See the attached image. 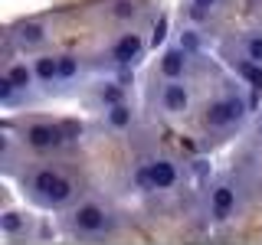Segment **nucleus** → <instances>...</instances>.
Segmentation results:
<instances>
[{
    "instance_id": "obj_1",
    "label": "nucleus",
    "mask_w": 262,
    "mask_h": 245,
    "mask_svg": "<svg viewBox=\"0 0 262 245\" xmlns=\"http://www.w3.org/2000/svg\"><path fill=\"white\" fill-rule=\"evenodd\" d=\"M27 144L36 147V151H53V147L66 144V131H62V125H30Z\"/></svg>"
},
{
    "instance_id": "obj_2",
    "label": "nucleus",
    "mask_w": 262,
    "mask_h": 245,
    "mask_svg": "<svg viewBox=\"0 0 262 245\" xmlns=\"http://www.w3.org/2000/svg\"><path fill=\"white\" fill-rule=\"evenodd\" d=\"M72 223H76L79 232H102L108 226V212H105L98 203H82V206L72 212Z\"/></svg>"
},
{
    "instance_id": "obj_3",
    "label": "nucleus",
    "mask_w": 262,
    "mask_h": 245,
    "mask_svg": "<svg viewBox=\"0 0 262 245\" xmlns=\"http://www.w3.org/2000/svg\"><path fill=\"white\" fill-rule=\"evenodd\" d=\"M243 118V102H236V98H226V102H213L207 108V125L210 128H226L233 125V121Z\"/></svg>"
},
{
    "instance_id": "obj_4",
    "label": "nucleus",
    "mask_w": 262,
    "mask_h": 245,
    "mask_svg": "<svg viewBox=\"0 0 262 245\" xmlns=\"http://www.w3.org/2000/svg\"><path fill=\"white\" fill-rule=\"evenodd\" d=\"M161 105H164V111H170V114H184L187 105H190V92H187L184 82L170 79L167 85H164V92H161Z\"/></svg>"
},
{
    "instance_id": "obj_5",
    "label": "nucleus",
    "mask_w": 262,
    "mask_h": 245,
    "mask_svg": "<svg viewBox=\"0 0 262 245\" xmlns=\"http://www.w3.org/2000/svg\"><path fill=\"white\" fill-rule=\"evenodd\" d=\"M141 49H144V39L138 36V33H125V36L112 46V59L118 65H128V62H135L138 56H141Z\"/></svg>"
},
{
    "instance_id": "obj_6",
    "label": "nucleus",
    "mask_w": 262,
    "mask_h": 245,
    "mask_svg": "<svg viewBox=\"0 0 262 245\" xmlns=\"http://www.w3.org/2000/svg\"><path fill=\"white\" fill-rule=\"evenodd\" d=\"M147 170H151V183L154 190H170V186L177 183V170L170 160H151L147 163Z\"/></svg>"
},
{
    "instance_id": "obj_7",
    "label": "nucleus",
    "mask_w": 262,
    "mask_h": 245,
    "mask_svg": "<svg viewBox=\"0 0 262 245\" xmlns=\"http://www.w3.org/2000/svg\"><path fill=\"white\" fill-rule=\"evenodd\" d=\"M236 209V190L226 183H220L216 190H213V216L223 223V219H229V212Z\"/></svg>"
},
{
    "instance_id": "obj_8",
    "label": "nucleus",
    "mask_w": 262,
    "mask_h": 245,
    "mask_svg": "<svg viewBox=\"0 0 262 245\" xmlns=\"http://www.w3.org/2000/svg\"><path fill=\"white\" fill-rule=\"evenodd\" d=\"M161 72L167 79H180L187 72V49L180 46V49H167L164 53V59H161Z\"/></svg>"
},
{
    "instance_id": "obj_9",
    "label": "nucleus",
    "mask_w": 262,
    "mask_h": 245,
    "mask_svg": "<svg viewBox=\"0 0 262 245\" xmlns=\"http://www.w3.org/2000/svg\"><path fill=\"white\" fill-rule=\"evenodd\" d=\"M56 180H59V174H56V170H36V174L30 177V190L36 193V196H49V190H53L56 186Z\"/></svg>"
},
{
    "instance_id": "obj_10",
    "label": "nucleus",
    "mask_w": 262,
    "mask_h": 245,
    "mask_svg": "<svg viewBox=\"0 0 262 245\" xmlns=\"http://www.w3.org/2000/svg\"><path fill=\"white\" fill-rule=\"evenodd\" d=\"M33 72H36V79L39 82H56L59 79V59H53V56H39L36 62H33Z\"/></svg>"
},
{
    "instance_id": "obj_11",
    "label": "nucleus",
    "mask_w": 262,
    "mask_h": 245,
    "mask_svg": "<svg viewBox=\"0 0 262 245\" xmlns=\"http://www.w3.org/2000/svg\"><path fill=\"white\" fill-rule=\"evenodd\" d=\"M46 39V27L43 23H23L20 30H16V43L20 46H36Z\"/></svg>"
},
{
    "instance_id": "obj_12",
    "label": "nucleus",
    "mask_w": 262,
    "mask_h": 245,
    "mask_svg": "<svg viewBox=\"0 0 262 245\" xmlns=\"http://www.w3.org/2000/svg\"><path fill=\"white\" fill-rule=\"evenodd\" d=\"M236 72L246 79V85H249V88L262 92V62H249V59H246V62L236 65Z\"/></svg>"
},
{
    "instance_id": "obj_13",
    "label": "nucleus",
    "mask_w": 262,
    "mask_h": 245,
    "mask_svg": "<svg viewBox=\"0 0 262 245\" xmlns=\"http://www.w3.org/2000/svg\"><path fill=\"white\" fill-rule=\"evenodd\" d=\"M72 193H76V186H72V180L59 177V180H56V186L49 190L46 203H53V206H62V203H69V200H72Z\"/></svg>"
},
{
    "instance_id": "obj_14",
    "label": "nucleus",
    "mask_w": 262,
    "mask_h": 245,
    "mask_svg": "<svg viewBox=\"0 0 262 245\" xmlns=\"http://www.w3.org/2000/svg\"><path fill=\"white\" fill-rule=\"evenodd\" d=\"M7 76L13 79L16 88H30L33 79H36V72H33V65H27V62H13L10 69H7Z\"/></svg>"
},
{
    "instance_id": "obj_15",
    "label": "nucleus",
    "mask_w": 262,
    "mask_h": 245,
    "mask_svg": "<svg viewBox=\"0 0 262 245\" xmlns=\"http://www.w3.org/2000/svg\"><path fill=\"white\" fill-rule=\"evenodd\" d=\"M131 121H135V111H131L128 105H112L108 108V125L112 128H128Z\"/></svg>"
},
{
    "instance_id": "obj_16",
    "label": "nucleus",
    "mask_w": 262,
    "mask_h": 245,
    "mask_svg": "<svg viewBox=\"0 0 262 245\" xmlns=\"http://www.w3.org/2000/svg\"><path fill=\"white\" fill-rule=\"evenodd\" d=\"M76 76H79V59L59 56V79H76Z\"/></svg>"
},
{
    "instance_id": "obj_17",
    "label": "nucleus",
    "mask_w": 262,
    "mask_h": 245,
    "mask_svg": "<svg viewBox=\"0 0 262 245\" xmlns=\"http://www.w3.org/2000/svg\"><path fill=\"white\" fill-rule=\"evenodd\" d=\"M246 59H249V62H262V36H249V39H246Z\"/></svg>"
},
{
    "instance_id": "obj_18",
    "label": "nucleus",
    "mask_w": 262,
    "mask_h": 245,
    "mask_svg": "<svg viewBox=\"0 0 262 245\" xmlns=\"http://www.w3.org/2000/svg\"><path fill=\"white\" fill-rule=\"evenodd\" d=\"M20 226H23V216H16V212H4V216H0V229H4L7 235H13Z\"/></svg>"
},
{
    "instance_id": "obj_19",
    "label": "nucleus",
    "mask_w": 262,
    "mask_h": 245,
    "mask_svg": "<svg viewBox=\"0 0 262 245\" xmlns=\"http://www.w3.org/2000/svg\"><path fill=\"white\" fill-rule=\"evenodd\" d=\"M13 92H16L13 79L4 72V79H0V102H4V105H10V102H13Z\"/></svg>"
},
{
    "instance_id": "obj_20",
    "label": "nucleus",
    "mask_w": 262,
    "mask_h": 245,
    "mask_svg": "<svg viewBox=\"0 0 262 245\" xmlns=\"http://www.w3.org/2000/svg\"><path fill=\"white\" fill-rule=\"evenodd\" d=\"M164 39H167V16H161V20L154 23V36H151V46H161Z\"/></svg>"
},
{
    "instance_id": "obj_21",
    "label": "nucleus",
    "mask_w": 262,
    "mask_h": 245,
    "mask_svg": "<svg viewBox=\"0 0 262 245\" xmlns=\"http://www.w3.org/2000/svg\"><path fill=\"white\" fill-rule=\"evenodd\" d=\"M102 102L108 105V108H112V105H121V88H118V85H108V88H102Z\"/></svg>"
},
{
    "instance_id": "obj_22",
    "label": "nucleus",
    "mask_w": 262,
    "mask_h": 245,
    "mask_svg": "<svg viewBox=\"0 0 262 245\" xmlns=\"http://www.w3.org/2000/svg\"><path fill=\"white\" fill-rule=\"evenodd\" d=\"M135 183L141 186V190H154V183H151V170H147V167H138V170H135Z\"/></svg>"
},
{
    "instance_id": "obj_23",
    "label": "nucleus",
    "mask_w": 262,
    "mask_h": 245,
    "mask_svg": "<svg viewBox=\"0 0 262 245\" xmlns=\"http://www.w3.org/2000/svg\"><path fill=\"white\" fill-rule=\"evenodd\" d=\"M62 131H66V141H76V137L82 134V125H76V121H62Z\"/></svg>"
},
{
    "instance_id": "obj_24",
    "label": "nucleus",
    "mask_w": 262,
    "mask_h": 245,
    "mask_svg": "<svg viewBox=\"0 0 262 245\" xmlns=\"http://www.w3.org/2000/svg\"><path fill=\"white\" fill-rule=\"evenodd\" d=\"M115 16H135V7H128V4H118V7H115Z\"/></svg>"
},
{
    "instance_id": "obj_25",
    "label": "nucleus",
    "mask_w": 262,
    "mask_h": 245,
    "mask_svg": "<svg viewBox=\"0 0 262 245\" xmlns=\"http://www.w3.org/2000/svg\"><path fill=\"white\" fill-rule=\"evenodd\" d=\"M193 7L207 13V10H213V7H216V0H193Z\"/></svg>"
}]
</instances>
